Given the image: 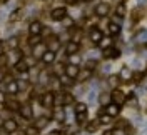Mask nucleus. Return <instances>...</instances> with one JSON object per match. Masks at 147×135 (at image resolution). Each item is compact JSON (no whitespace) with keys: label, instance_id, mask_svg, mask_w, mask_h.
I'll list each match as a JSON object with an SVG mask.
<instances>
[{"label":"nucleus","instance_id":"nucleus-1","mask_svg":"<svg viewBox=\"0 0 147 135\" xmlns=\"http://www.w3.org/2000/svg\"><path fill=\"white\" fill-rule=\"evenodd\" d=\"M110 99L114 103H117V105H122L124 102H125V95H124V92L119 89H114V92L110 93Z\"/></svg>","mask_w":147,"mask_h":135},{"label":"nucleus","instance_id":"nucleus-2","mask_svg":"<svg viewBox=\"0 0 147 135\" xmlns=\"http://www.w3.org/2000/svg\"><path fill=\"white\" fill-rule=\"evenodd\" d=\"M50 17H52V20H55V22H60V20H64V18L67 17V9H64V7L54 9L52 13H50Z\"/></svg>","mask_w":147,"mask_h":135},{"label":"nucleus","instance_id":"nucleus-3","mask_svg":"<svg viewBox=\"0 0 147 135\" xmlns=\"http://www.w3.org/2000/svg\"><path fill=\"white\" fill-rule=\"evenodd\" d=\"M79 72H80V69H79L77 63H67V65H65V73H67L70 79H77Z\"/></svg>","mask_w":147,"mask_h":135},{"label":"nucleus","instance_id":"nucleus-4","mask_svg":"<svg viewBox=\"0 0 147 135\" xmlns=\"http://www.w3.org/2000/svg\"><path fill=\"white\" fill-rule=\"evenodd\" d=\"M54 102H55V95L52 92H45V93L42 95V105H44V107H47V108L52 107Z\"/></svg>","mask_w":147,"mask_h":135},{"label":"nucleus","instance_id":"nucleus-5","mask_svg":"<svg viewBox=\"0 0 147 135\" xmlns=\"http://www.w3.org/2000/svg\"><path fill=\"white\" fill-rule=\"evenodd\" d=\"M42 30H44V25H42L40 22H32V24L28 25V32H30V35H40Z\"/></svg>","mask_w":147,"mask_h":135},{"label":"nucleus","instance_id":"nucleus-6","mask_svg":"<svg viewBox=\"0 0 147 135\" xmlns=\"http://www.w3.org/2000/svg\"><path fill=\"white\" fill-rule=\"evenodd\" d=\"M3 130H5L7 134H13V132L17 130V122H15L13 118H7V120L3 122Z\"/></svg>","mask_w":147,"mask_h":135},{"label":"nucleus","instance_id":"nucleus-7","mask_svg":"<svg viewBox=\"0 0 147 135\" xmlns=\"http://www.w3.org/2000/svg\"><path fill=\"white\" fill-rule=\"evenodd\" d=\"M47 50V45L45 44H37L34 45V58H42V55L45 54Z\"/></svg>","mask_w":147,"mask_h":135},{"label":"nucleus","instance_id":"nucleus-8","mask_svg":"<svg viewBox=\"0 0 147 135\" xmlns=\"http://www.w3.org/2000/svg\"><path fill=\"white\" fill-rule=\"evenodd\" d=\"M18 112H20V115H22V118H25V120H28V118H32V107L28 105V103H25V105H20V108H18Z\"/></svg>","mask_w":147,"mask_h":135},{"label":"nucleus","instance_id":"nucleus-9","mask_svg":"<svg viewBox=\"0 0 147 135\" xmlns=\"http://www.w3.org/2000/svg\"><path fill=\"white\" fill-rule=\"evenodd\" d=\"M104 57L105 58H117V57H120V50L114 48V47H107V48H104Z\"/></svg>","mask_w":147,"mask_h":135},{"label":"nucleus","instance_id":"nucleus-10","mask_svg":"<svg viewBox=\"0 0 147 135\" xmlns=\"http://www.w3.org/2000/svg\"><path fill=\"white\" fill-rule=\"evenodd\" d=\"M18 90H20V87H18L17 82H13V80L7 82V87H5V92H7V93H10V95H15V93H18Z\"/></svg>","mask_w":147,"mask_h":135},{"label":"nucleus","instance_id":"nucleus-11","mask_svg":"<svg viewBox=\"0 0 147 135\" xmlns=\"http://www.w3.org/2000/svg\"><path fill=\"white\" fill-rule=\"evenodd\" d=\"M79 52V44L74 40V42H67V45H65V54L67 55H75Z\"/></svg>","mask_w":147,"mask_h":135},{"label":"nucleus","instance_id":"nucleus-12","mask_svg":"<svg viewBox=\"0 0 147 135\" xmlns=\"http://www.w3.org/2000/svg\"><path fill=\"white\" fill-rule=\"evenodd\" d=\"M54 60H55L54 50H47L45 54L42 55V63H44V65H50V63H54Z\"/></svg>","mask_w":147,"mask_h":135},{"label":"nucleus","instance_id":"nucleus-13","mask_svg":"<svg viewBox=\"0 0 147 135\" xmlns=\"http://www.w3.org/2000/svg\"><path fill=\"white\" fill-rule=\"evenodd\" d=\"M120 112V105H117V103H107V115H110V117H117Z\"/></svg>","mask_w":147,"mask_h":135},{"label":"nucleus","instance_id":"nucleus-14","mask_svg":"<svg viewBox=\"0 0 147 135\" xmlns=\"http://www.w3.org/2000/svg\"><path fill=\"white\" fill-rule=\"evenodd\" d=\"M95 13H97L99 17H105V15L109 13V5H107V3H99V5L95 7Z\"/></svg>","mask_w":147,"mask_h":135},{"label":"nucleus","instance_id":"nucleus-15","mask_svg":"<svg viewBox=\"0 0 147 135\" xmlns=\"http://www.w3.org/2000/svg\"><path fill=\"white\" fill-rule=\"evenodd\" d=\"M54 118L57 120V122H62L65 118V110L62 107H55L54 108Z\"/></svg>","mask_w":147,"mask_h":135},{"label":"nucleus","instance_id":"nucleus-16","mask_svg":"<svg viewBox=\"0 0 147 135\" xmlns=\"http://www.w3.org/2000/svg\"><path fill=\"white\" fill-rule=\"evenodd\" d=\"M28 67H30V65H28L27 60H24V58H20V60L15 62V69H17L18 72H27Z\"/></svg>","mask_w":147,"mask_h":135},{"label":"nucleus","instance_id":"nucleus-17","mask_svg":"<svg viewBox=\"0 0 147 135\" xmlns=\"http://www.w3.org/2000/svg\"><path fill=\"white\" fill-rule=\"evenodd\" d=\"M60 47V42H59V38L57 37H50V42H49V45H47V48L49 50H54V52H57V48Z\"/></svg>","mask_w":147,"mask_h":135},{"label":"nucleus","instance_id":"nucleus-18","mask_svg":"<svg viewBox=\"0 0 147 135\" xmlns=\"http://www.w3.org/2000/svg\"><path fill=\"white\" fill-rule=\"evenodd\" d=\"M119 77L122 79V80H129V79H132V70H130L129 67H122Z\"/></svg>","mask_w":147,"mask_h":135},{"label":"nucleus","instance_id":"nucleus-19","mask_svg":"<svg viewBox=\"0 0 147 135\" xmlns=\"http://www.w3.org/2000/svg\"><path fill=\"white\" fill-rule=\"evenodd\" d=\"M90 75H92V70L85 69V70H82V72H79V75H77V80L85 82V80H89V79H90Z\"/></svg>","mask_w":147,"mask_h":135},{"label":"nucleus","instance_id":"nucleus-20","mask_svg":"<svg viewBox=\"0 0 147 135\" xmlns=\"http://www.w3.org/2000/svg\"><path fill=\"white\" fill-rule=\"evenodd\" d=\"M90 40L94 42V44H99V42L102 40V32H100V30H97V28H95V30H92V32H90Z\"/></svg>","mask_w":147,"mask_h":135},{"label":"nucleus","instance_id":"nucleus-21","mask_svg":"<svg viewBox=\"0 0 147 135\" xmlns=\"http://www.w3.org/2000/svg\"><path fill=\"white\" fill-rule=\"evenodd\" d=\"M59 82H60V85H62V87H70V85H72V79H70L67 73H64V75L59 79Z\"/></svg>","mask_w":147,"mask_h":135},{"label":"nucleus","instance_id":"nucleus-22","mask_svg":"<svg viewBox=\"0 0 147 135\" xmlns=\"http://www.w3.org/2000/svg\"><path fill=\"white\" fill-rule=\"evenodd\" d=\"M5 103H7V108H10V110H18L20 108V103H18L17 100L9 99V100H5Z\"/></svg>","mask_w":147,"mask_h":135},{"label":"nucleus","instance_id":"nucleus-23","mask_svg":"<svg viewBox=\"0 0 147 135\" xmlns=\"http://www.w3.org/2000/svg\"><path fill=\"white\" fill-rule=\"evenodd\" d=\"M22 15H24V10L17 9V10H13V12L10 13V20H12V22H15V20H18V18H22Z\"/></svg>","mask_w":147,"mask_h":135},{"label":"nucleus","instance_id":"nucleus-24","mask_svg":"<svg viewBox=\"0 0 147 135\" xmlns=\"http://www.w3.org/2000/svg\"><path fill=\"white\" fill-rule=\"evenodd\" d=\"M109 32L112 34V35H117V34H120V25L119 24H115V22H112L109 25Z\"/></svg>","mask_w":147,"mask_h":135},{"label":"nucleus","instance_id":"nucleus-25","mask_svg":"<svg viewBox=\"0 0 147 135\" xmlns=\"http://www.w3.org/2000/svg\"><path fill=\"white\" fill-rule=\"evenodd\" d=\"M49 125V118L47 117H40L38 120H37V124H35V127L40 130V128H44V127H47Z\"/></svg>","mask_w":147,"mask_h":135},{"label":"nucleus","instance_id":"nucleus-26","mask_svg":"<svg viewBox=\"0 0 147 135\" xmlns=\"http://www.w3.org/2000/svg\"><path fill=\"white\" fill-rule=\"evenodd\" d=\"M109 100H110V95L107 93V92H102L100 97H99V102H100V105H107V103H109Z\"/></svg>","mask_w":147,"mask_h":135},{"label":"nucleus","instance_id":"nucleus-27","mask_svg":"<svg viewBox=\"0 0 147 135\" xmlns=\"http://www.w3.org/2000/svg\"><path fill=\"white\" fill-rule=\"evenodd\" d=\"M119 82H120L119 75H110V77H109V83H110V87H114V89L119 85Z\"/></svg>","mask_w":147,"mask_h":135},{"label":"nucleus","instance_id":"nucleus-28","mask_svg":"<svg viewBox=\"0 0 147 135\" xmlns=\"http://www.w3.org/2000/svg\"><path fill=\"white\" fill-rule=\"evenodd\" d=\"M24 134H25V135H38V128H37L35 125H34V127H28V128H25V130H24Z\"/></svg>","mask_w":147,"mask_h":135},{"label":"nucleus","instance_id":"nucleus-29","mask_svg":"<svg viewBox=\"0 0 147 135\" xmlns=\"http://www.w3.org/2000/svg\"><path fill=\"white\" fill-rule=\"evenodd\" d=\"M72 102H74V97L70 93H65L64 97H62V103H64V105H70Z\"/></svg>","mask_w":147,"mask_h":135},{"label":"nucleus","instance_id":"nucleus-30","mask_svg":"<svg viewBox=\"0 0 147 135\" xmlns=\"http://www.w3.org/2000/svg\"><path fill=\"white\" fill-rule=\"evenodd\" d=\"M99 45H100L102 48H107V47L112 45V38H104V37H102V40L99 42Z\"/></svg>","mask_w":147,"mask_h":135},{"label":"nucleus","instance_id":"nucleus-31","mask_svg":"<svg viewBox=\"0 0 147 135\" xmlns=\"http://www.w3.org/2000/svg\"><path fill=\"white\" fill-rule=\"evenodd\" d=\"M84 112H87V105L85 103H77L75 105V114H84Z\"/></svg>","mask_w":147,"mask_h":135},{"label":"nucleus","instance_id":"nucleus-32","mask_svg":"<svg viewBox=\"0 0 147 135\" xmlns=\"http://www.w3.org/2000/svg\"><path fill=\"white\" fill-rule=\"evenodd\" d=\"M99 124H100V122H90V124L87 125V132H89V134L95 132V130H97V127H99Z\"/></svg>","mask_w":147,"mask_h":135},{"label":"nucleus","instance_id":"nucleus-33","mask_svg":"<svg viewBox=\"0 0 147 135\" xmlns=\"http://www.w3.org/2000/svg\"><path fill=\"white\" fill-rule=\"evenodd\" d=\"M115 13H117L119 17H124V15H125V5H124V3L117 5V10H115Z\"/></svg>","mask_w":147,"mask_h":135},{"label":"nucleus","instance_id":"nucleus-34","mask_svg":"<svg viewBox=\"0 0 147 135\" xmlns=\"http://www.w3.org/2000/svg\"><path fill=\"white\" fill-rule=\"evenodd\" d=\"M40 38H42L40 35H32V37H30V40H28V44H30L32 47H34V45L40 44Z\"/></svg>","mask_w":147,"mask_h":135},{"label":"nucleus","instance_id":"nucleus-35","mask_svg":"<svg viewBox=\"0 0 147 135\" xmlns=\"http://www.w3.org/2000/svg\"><path fill=\"white\" fill-rule=\"evenodd\" d=\"M87 120V112H84V114H77V124H84Z\"/></svg>","mask_w":147,"mask_h":135},{"label":"nucleus","instance_id":"nucleus-36","mask_svg":"<svg viewBox=\"0 0 147 135\" xmlns=\"http://www.w3.org/2000/svg\"><path fill=\"white\" fill-rule=\"evenodd\" d=\"M127 105H129V107H136V105H137V102H136V99H134V93H130V95H129Z\"/></svg>","mask_w":147,"mask_h":135},{"label":"nucleus","instance_id":"nucleus-37","mask_svg":"<svg viewBox=\"0 0 147 135\" xmlns=\"http://www.w3.org/2000/svg\"><path fill=\"white\" fill-rule=\"evenodd\" d=\"M7 44H9L10 48H17V47H18V40H17V38H9V42H7Z\"/></svg>","mask_w":147,"mask_h":135},{"label":"nucleus","instance_id":"nucleus-38","mask_svg":"<svg viewBox=\"0 0 147 135\" xmlns=\"http://www.w3.org/2000/svg\"><path fill=\"white\" fill-rule=\"evenodd\" d=\"M110 115H107V114H105V115H100V120H99V122H100V124H109L110 122Z\"/></svg>","mask_w":147,"mask_h":135},{"label":"nucleus","instance_id":"nucleus-39","mask_svg":"<svg viewBox=\"0 0 147 135\" xmlns=\"http://www.w3.org/2000/svg\"><path fill=\"white\" fill-rule=\"evenodd\" d=\"M137 40H140V42H144V40H147V30H144V32H140L137 35Z\"/></svg>","mask_w":147,"mask_h":135},{"label":"nucleus","instance_id":"nucleus-40","mask_svg":"<svg viewBox=\"0 0 147 135\" xmlns=\"http://www.w3.org/2000/svg\"><path fill=\"white\" fill-rule=\"evenodd\" d=\"M136 12H137V13H132V22H137L139 18L142 17V12H140V10H136Z\"/></svg>","mask_w":147,"mask_h":135},{"label":"nucleus","instance_id":"nucleus-41","mask_svg":"<svg viewBox=\"0 0 147 135\" xmlns=\"http://www.w3.org/2000/svg\"><path fill=\"white\" fill-rule=\"evenodd\" d=\"M95 67H97V62H95V60H94V62H92V60H89V62H87V65H85V69H89V70L95 69Z\"/></svg>","mask_w":147,"mask_h":135},{"label":"nucleus","instance_id":"nucleus-42","mask_svg":"<svg viewBox=\"0 0 147 135\" xmlns=\"http://www.w3.org/2000/svg\"><path fill=\"white\" fill-rule=\"evenodd\" d=\"M62 22H64V25H65L67 28H70V27H72V18H67V17H65L64 20H62Z\"/></svg>","mask_w":147,"mask_h":135},{"label":"nucleus","instance_id":"nucleus-43","mask_svg":"<svg viewBox=\"0 0 147 135\" xmlns=\"http://www.w3.org/2000/svg\"><path fill=\"white\" fill-rule=\"evenodd\" d=\"M134 134H136V128H132V127L125 128V135H134Z\"/></svg>","mask_w":147,"mask_h":135},{"label":"nucleus","instance_id":"nucleus-44","mask_svg":"<svg viewBox=\"0 0 147 135\" xmlns=\"http://www.w3.org/2000/svg\"><path fill=\"white\" fill-rule=\"evenodd\" d=\"M112 135H125V134H124L122 130H114V132H112Z\"/></svg>","mask_w":147,"mask_h":135},{"label":"nucleus","instance_id":"nucleus-45","mask_svg":"<svg viewBox=\"0 0 147 135\" xmlns=\"http://www.w3.org/2000/svg\"><path fill=\"white\" fill-rule=\"evenodd\" d=\"M89 100H90V102H94V100H95V93H90V95H89Z\"/></svg>","mask_w":147,"mask_h":135},{"label":"nucleus","instance_id":"nucleus-46","mask_svg":"<svg viewBox=\"0 0 147 135\" xmlns=\"http://www.w3.org/2000/svg\"><path fill=\"white\" fill-rule=\"evenodd\" d=\"M49 135H60V132H59V130H54L52 134H49Z\"/></svg>","mask_w":147,"mask_h":135},{"label":"nucleus","instance_id":"nucleus-47","mask_svg":"<svg viewBox=\"0 0 147 135\" xmlns=\"http://www.w3.org/2000/svg\"><path fill=\"white\" fill-rule=\"evenodd\" d=\"M2 54H3V45L0 44V55H2Z\"/></svg>","mask_w":147,"mask_h":135},{"label":"nucleus","instance_id":"nucleus-48","mask_svg":"<svg viewBox=\"0 0 147 135\" xmlns=\"http://www.w3.org/2000/svg\"><path fill=\"white\" fill-rule=\"evenodd\" d=\"M77 0H67V3H75Z\"/></svg>","mask_w":147,"mask_h":135},{"label":"nucleus","instance_id":"nucleus-49","mask_svg":"<svg viewBox=\"0 0 147 135\" xmlns=\"http://www.w3.org/2000/svg\"><path fill=\"white\" fill-rule=\"evenodd\" d=\"M3 100H5L3 99V93H0V102H3Z\"/></svg>","mask_w":147,"mask_h":135},{"label":"nucleus","instance_id":"nucleus-50","mask_svg":"<svg viewBox=\"0 0 147 135\" xmlns=\"http://www.w3.org/2000/svg\"><path fill=\"white\" fill-rule=\"evenodd\" d=\"M142 135H147V127L144 128V132H142Z\"/></svg>","mask_w":147,"mask_h":135},{"label":"nucleus","instance_id":"nucleus-51","mask_svg":"<svg viewBox=\"0 0 147 135\" xmlns=\"http://www.w3.org/2000/svg\"><path fill=\"white\" fill-rule=\"evenodd\" d=\"M104 135H112V132H105V134H104Z\"/></svg>","mask_w":147,"mask_h":135},{"label":"nucleus","instance_id":"nucleus-52","mask_svg":"<svg viewBox=\"0 0 147 135\" xmlns=\"http://www.w3.org/2000/svg\"><path fill=\"white\" fill-rule=\"evenodd\" d=\"M144 2H146V0H139V3H144Z\"/></svg>","mask_w":147,"mask_h":135},{"label":"nucleus","instance_id":"nucleus-53","mask_svg":"<svg viewBox=\"0 0 147 135\" xmlns=\"http://www.w3.org/2000/svg\"><path fill=\"white\" fill-rule=\"evenodd\" d=\"M85 2H90V0H85Z\"/></svg>","mask_w":147,"mask_h":135}]
</instances>
